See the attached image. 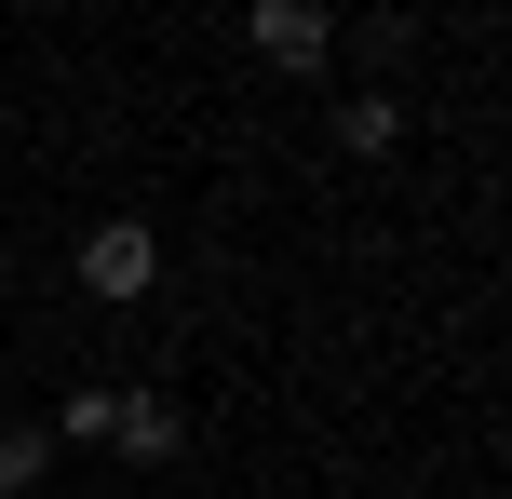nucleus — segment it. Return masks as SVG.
I'll return each mask as SVG.
<instances>
[{"mask_svg":"<svg viewBox=\"0 0 512 499\" xmlns=\"http://www.w3.org/2000/svg\"><path fill=\"white\" fill-rule=\"evenodd\" d=\"M68 270H81V297H108V311H122V297H149V284H162V230H149V216H95Z\"/></svg>","mask_w":512,"mask_h":499,"instance_id":"obj_2","label":"nucleus"},{"mask_svg":"<svg viewBox=\"0 0 512 499\" xmlns=\"http://www.w3.org/2000/svg\"><path fill=\"white\" fill-rule=\"evenodd\" d=\"M108 446H122L135 473H162V459L189 446V405L176 392H108Z\"/></svg>","mask_w":512,"mask_h":499,"instance_id":"obj_3","label":"nucleus"},{"mask_svg":"<svg viewBox=\"0 0 512 499\" xmlns=\"http://www.w3.org/2000/svg\"><path fill=\"white\" fill-rule=\"evenodd\" d=\"M243 54L270 81H324V54H337V0H243Z\"/></svg>","mask_w":512,"mask_h":499,"instance_id":"obj_1","label":"nucleus"},{"mask_svg":"<svg viewBox=\"0 0 512 499\" xmlns=\"http://www.w3.org/2000/svg\"><path fill=\"white\" fill-rule=\"evenodd\" d=\"M41 459H54V432H41V419H14V432H0V499L41 486Z\"/></svg>","mask_w":512,"mask_h":499,"instance_id":"obj_5","label":"nucleus"},{"mask_svg":"<svg viewBox=\"0 0 512 499\" xmlns=\"http://www.w3.org/2000/svg\"><path fill=\"white\" fill-rule=\"evenodd\" d=\"M391 135H405V108H391V95H351V108H337V149H351V162H378Z\"/></svg>","mask_w":512,"mask_h":499,"instance_id":"obj_4","label":"nucleus"}]
</instances>
